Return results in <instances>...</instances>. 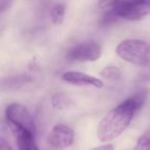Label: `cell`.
Wrapping results in <instances>:
<instances>
[{
	"label": "cell",
	"mask_w": 150,
	"mask_h": 150,
	"mask_svg": "<svg viewBox=\"0 0 150 150\" xmlns=\"http://www.w3.org/2000/svg\"><path fill=\"white\" fill-rule=\"evenodd\" d=\"M147 92L141 91L109 111L97 127L98 139L101 142H110L118 138L129 127L135 114L145 104Z\"/></svg>",
	"instance_id": "cell-1"
},
{
	"label": "cell",
	"mask_w": 150,
	"mask_h": 150,
	"mask_svg": "<svg viewBox=\"0 0 150 150\" xmlns=\"http://www.w3.org/2000/svg\"><path fill=\"white\" fill-rule=\"evenodd\" d=\"M116 54L123 61L140 67L150 65V44L137 38L123 39L117 44Z\"/></svg>",
	"instance_id": "cell-2"
},
{
	"label": "cell",
	"mask_w": 150,
	"mask_h": 150,
	"mask_svg": "<svg viewBox=\"0 0 150 150\" xmlns=\"http://www.w3.org/2000/svg\"><path fill=\"white\" fill-rule=\"evenodd\" d=\"M5 118L11 132L21 129L36 135V123L28 108L20 103H11L5 109Z\"/></svg>",
	"instance_id": "cell-3"
},
{
	"label": "cell",
	"mask_w": 150,
	"mask_h": 150,
	"mask_svg": "<svg viewBox=\"0 0 150 150\" xmlns=\"http://www.w3.org/2000/svg\"><path fill=\"white\" fill-rule=\"evenodd\" d=\"M112 7L119 19L139 21L150 15V1H113Z\"/></svg>",
	"instance_id": "cell-4"
},
{
	"label": "cell",
	"mask_w": 150,
	"mask_h": 150,
	"mask_svg": "<svg viewBox=\"0 0 150 150\" xmlns=\"http://www.w3.org/2000/svg\"><path fill=\"white\" fill-rule=\"evenodd\" d=\"M66 58L78 62H95L102 56V47L94 40L80 42L67 50Z\"/></svg>",
	"instance_id": "cell-5"
},
{
	"label": "cell",
	"mask_w": 150,
	"mask_h": 150,
	"mask_svg": "<svg viewBox=\"0 0 150 150\" xmlns=\"http://www.w3.org/2000/svg\"><path fill=\"white\" fill-rule=\"evenodd\" d=\"M75 134L70 127L63 123L56 125L47 136V142L54 148L66 149L74 142Z\"/></svg>",
	"instance_id": "cell-6"
},
{
	"label": "cell",
	"mask_w": 150,
	"mask_h": 150,
	"mask_svg": "<svg viewBox=\"0 0 150 150\" xmlns=\"http://www.w3.org/2000/svg\"><path fill=\"white\" fill-rule=\"evenodd\" d=\"M62 79L72 86H94L96 88H102L104 82L102 79L95 77L80 71H67L62 74Z\"/></svg>",
	"instance_id": "cell-7"
},
{
	"label": "cell",
	"mask_w": 150,
	"mask_h": 150,
	"mask_svg": "<svg viewBox=\"0 0 150 150\" xmlns=\"http://www.w3.org/2000/svg\"><path fill=\"white\" fill-rule=\"evenodd\" d=\"M11 133L17 140L19 150H39L35 141V135L21 129L13 131Z\"/></svg>",
	"instance_id": "cell-8"
},
{
	"label": "cell",
	"mask_w": 150,
	"mask_h": 150,
	"mask_svg": "<svg viewBox=\"0 0 150 150\" xmlns=\"http://www.w3.org/2000/svg\"><path fill=\"white\" fill-rule=\"evenodd\" d=\"M32 81V78L28 75H17V76H11L7 77L3 81V86H7V88L11 90H18L27 83Z\"/></svg>",
	"instance_id": "cell-9"
},
{
	"label": "cell",
	"mask_w": 150,
	"mask_h": 150,
	"mask_svg": "<svg viewBox=\"0 0 150 150\" xmlns=\"http://www.w3.org/2000/svg\"><path fill=\"white\" fill-rule=\"evenodd\" d=\"M66 13V4L64 2H58L52 7L50 13V21L54 25L60 26L63 23Z\"/></svg>",
	"instance_id": "cell-10"
},
{
	"label": "cell",
	"mask_w": 150,
	"mask_h": 150,
	"mask_svg": "<svg viewBox=\"0 0 150 150\" xmlns=\"http://www.w3.org/2000/svg\"><path fill=\"white\" fill-rule=\"evenodd\" d=\"M50 104L57 110H65L72 105V101L64 93H56L50 99Z\"/></svg>",
	"instance_id": "cell-11"
},
{
	"label": "cell",
	"mask_w": 150,
	"mask_h": 150,
	"mask_svg": "<svg viewBox=\"0 0 150 150\" xmlns=\"http://www.w3.org/2000/svg\"><path fill=\"white\" fill-rule=\"evenodd\" d=\"M120 69L116 66H106L100 71V76L109 81H116L121 78Z\"/></svg>",
	"instance_id": "cell-12"
},
{
	"label": "cell",
	"mask_w": 150,
	"mask_h": 150,
	"mask_svg": "<svg viewBox=\"0 0 150 150\" xmlns=\"http://www.w3.org/2000/svg\"><path fill=\"white\" fill-rule=\"evenodd\" d=\"M134 150H150V133H145L138 139Z\"/></svg>",
	"instance_id": "cell-13"
},
{
	"label": "cell",
	"mask_w": 150,
	"mask_h": 150,
	"mask_svg": "<svg viewBox=\"0 0 150 150\" xmlns=\"http://www.w3.org/2000/svg\"><path fill=\"white\" fill-rule=\"evenodd\" d=\"M11 4H13L11 1H6V0H2V1H0V13H5V11L11 7Z\"/></svg>",
	"instance_id": "cell-14"
},
{
	"label": "cell",
	"mask_w": 150,
	"mask_h": 150,
	"mask_svg": "<svg viewBox=\"0 0 150 150\" xmlns=\"http://www.w3.org/2000/svg\"><path fill=\"white\" fill-rule=\"evenodd\" d=\"M0 150H13L11 144L5 140L4 137H1V143H0Z\"/></svg>",
	"instance_id": "cell-15"
},
{
	"label": "cell",
	"mask_w": 150,
	"mask_h": 150,
	"mask_svg": "<svg viewBox=\"0 0 150 150\" xmlns=\"http://www.w3.org/2000/svg\"><path fill=\"white\" fill-rule=\"evenodd\" d=\"M90 150H114L112 144H104V145L101 146H97V147H94Z\"/></svg>",
	"instance_id": "cell-16"
},
{
	"label": "cell",
	"mask_w": 150,
	"mask_h": 150,
	"mask_svg": "<svg viewBox=\"0 0 150 150\" xmlns=\"http://www.w3.org/2000/svg\"><path fill=\"white\" fill-rule=\"evenodd\" d=\"M146 68H147V70L142 73V75H141V79H143V80L150 79V65L148 67H146Z\"/></svg>",
	"instance_id": "cell-17"
}]
</instances>
